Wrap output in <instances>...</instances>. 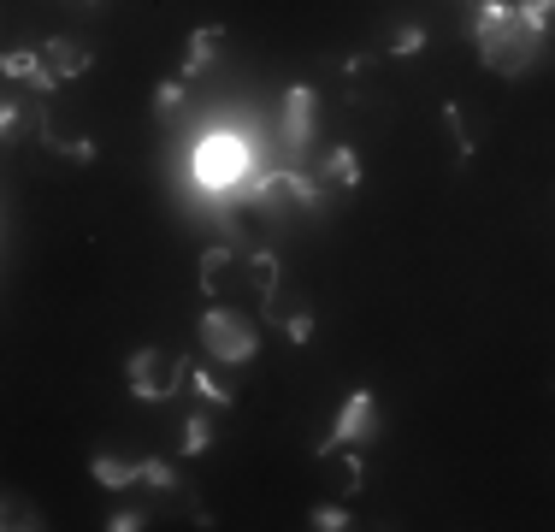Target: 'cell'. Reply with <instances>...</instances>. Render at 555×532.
<instances>
[{
    "instance_id": "obj_1",
    "label": "cell",
    "mask_w": 555,
    "mask_h": 532,
    "mask_svg": "<svg viewBox=\"0 0 555 532\" xmlns=\"http://www.w3.org/2000/svg\"><path fill=\"white\" fill-rule=\"evenodd\" d=\"M538 42H544V24L520 0H485V12H479V60L491 71L520 77V71L532 66Z\"/></svg>"
},
{
    "instance_id": "obj_2",
    "label": "cell",
    "mask_w": 555,
    "mask_h": 532,
    "mask_svg": "<svg viewBox=\"0 0 555 532\" xmlns=\"http://www.w3.org/2000/svg\"><path fill=\"white\" fill-rule=\"evenodd\" d=\"M248 166H254V154H248V142L243 136H231V131H213V136H201V148H195V184L201 190H237L248 178Z\"/></svg>"
},
{
    "instance_id": "obj_3",
    "label": "cell",
    "mask_w": 555,
    "mask_h": 532,
    "mask_svg": "<svg viewBox=\"0 0 555 532\" xmlns=\"http://www.w3.org/2000/svg\"><path fill=\"white\" fill-rule=\"evenodd\" d=\"M254 326H248V314H237V308H213L207 320H201V349L213 355V361H248L254 355Z\"/></svg>"
},
{
    "instance_id": "obj_4",
    "label": "cell",
    "mask_w": 555,
    "mask_h": 532,
    "mask_svg": "<svg viewBox=\"0 0 555 532\" xmlns=\"http://www.w3.org/2000/svg\"><path fill=\"white\" fill-rule=\"evenodd\" d=\"M124 373H130V391L148 397V402H166L189 379V367L178 361V355H166V349H142V355H130Z\"/></svg>"
},
{
    "instance_id": "obj_5",
    "label": "cell",
    "mask_w": 555,
    "mask_h": 532,
    "mask_svg": "<svg viewBox=\"0 0 555 532\" xmlns=\"http://www.w3.org/2000/svg\"><path fill=\"white\" fill-rule=\"evenodd\" d=\"M372 432H378V402L361 391V397H349L343 420H337V432L319 444V456H331V450H343V444H361V438H372Z\"/></svg>"
},
{
    "instance_id": "obj_6",
    "label": "cell",
    "mask_w": 555,
    "mask_h": 532,
    "mask_svg": "<svg viewBox=\"0 0 555 532\" xmlns=\"http://www.w3.org/2000/svg\"><path fill=\"white\" fill-rule=\"evenodd\" d=\"M6 77H12V83H36L42 95H54V83H60L42 48H36V54H6Z\"/></svg>"
},
{
    "instance_id": "obj_7",
    "label": "cell",
    "mask_w": 555,
    "mask_h": 532,
    "mask_svg": "<svg viewBox=\"0 0 555 532\" xmlns=\"http://www.w3.org/2000/svg\"><path fill=\"white\" fill-rule=\"evenodd\" d=\"M313 136V89H290V113H284V142L308 148Z\"/></svg>"
},
{
    "instance_id": "obj_8",
    "label": "cell",
    "mask_w": 555,
    "mask_h": 532,
    "mask_svg": "<svg viewBox=\"0 0 555 532\" xmlns=\"http://www.w3.org/2000/svg\"><path fill=\"white\" fill-rule=\"evenodd\" d=\"M42 54H48V66H54V77H77V71H89V60H95V54H89V48H77V42H48V48H42Z\"/></svg>"
},
{
    "instance_id": "obj_9",
    "label": "cell",
    "mask_w": 555,
    "mask_h": 532,
    "mask_svg": "<svg viewBox=\"0 0 555 532\" xmlns=\"http://www.w3.org/2000/svg\"><path fill=\"white\" fill-rule=\"evenodd\" d=\"M225 278H231V249H207L201 255V290L207 296H225Z\"/></svg>"
},
{
    "instance_id": "obj_10",
    "label": "cell",
    "mask_w": 555,
    "mask_h": 532,
    "mask_svg": "<svg viewBox=\"0 0 555 532\" xmlns=\"http://www.w3.org/2000/svg\"><path fill=\"white\" fill-rule=\"evenodd\" d=\"M95 479H101V485H113V491H124V485H136V479H142V467L113 462V456H95Z\"/></svg>"
},
{
    "instance_id": "obj_11",
    "label": "cell",
    "mask_w": 555,
    "mask_h": 532,
    "mask_svg": "<svg viewBox=\"0 0 555 532\" xmlns=\"http://www.w3.org/2000/svg\"><path fill=\"white\" fill-rule=\"evenodd\" d=\"M361 485H367V462L361 456H337V491H361Z\"/></svg>"
},
{
    "instance_id": "obj_12",
    "label": "cell",
    "mask_w": 555,
    "mask_h": 532,
    "mask_svg": "<svg viewBox=\"0 0 555 532\" xmlns=\"http://www.w3.org/2000/svg\"><path fill=\"white\" fill-rule=\"evenodd\" d=\"M219 42H225V30H195V42H189V71H201V66H207Z\"/></svg>"
},
{
    "instance_id": "obj_13",
    "label": "cell",
    "mask_w": 555,
    "mask_h": 532,
    "mask_svg": "<svg viewBox=\"0 0 555 532\" xmlns=\"http://www.w3.org/2000/svg\"><path fill=\"white\" fill-rule=\"evenodd\" d=\"M189 385H195L207 402H231V385H225V379H213V373H189Z\"/></svg>"
},
{
    "instance_id": "obj_14",
    "label": "cell",
    "mask_w": 555,
    "mask_h": 532,
    "mask_svg": "<svg viewBox=\"0 0 555 532\" xmlns=\"http://www.w3.org/2000/svg\"><path fill=\"white\" fill-rule=\"evenodd\" d=\"M331 178H337V184H355V178H361V166H355V154H349V148H337V154H331Z\"/></svg>"
},
{
    "instance_id": "obj_15",
    "label": "cell",
    "mask_w": 555,
    "mask_h": 532,
    "mask_svg": "<svg viewBox=\"0 0 555 532\" xmlns=\"http://www.w3.org/2000/svg\"><path fill=\"white\" fill-rule=\"evenodd\" d=\"M154 107H160V119H172V113L184 107V83H160V101H154Z\"/></svg>"
},
{
    "instance_id": "obj_16",
    "label": "cell",
    "mask_w": 555,
    "mask_h": 532,
    "mask_svg": "<svg viewBox=\"0 0 555 532\" xmlns=\"http://www.w3.org/2000/svg\"><path fill=\"white\" fill-rule=\"evenodd\" d=\"M313 527H325V532H343V527H349V515H343L337 503H325V509H313Z\"/></svg>"
},
{
    "instance_id": "obj_17",
    "label": "cell",
    "mask_w": 555,
    "mask_h": 532,
    "mask_svg": "<svg viewBox=\"0 0 555 532\" xmlns=\"http://www.w3.org/2000/svg\"><path fill=\"white\" fill-rule=\"evenodd\" d=\"M189 432H184V450L189 456H195V450H207V438H213V432H207V420H201V414H195V420H184Z\"/></svg>"
},
{
    "instance_id": "obj_18",
    "label": "cell",
    "mask_w": 555,
    "mask_h": 532,
    "mask_svg": "<svg viewBox=\"0 0 555 532\" xmlns=\"http://www.w3.org/2000/svg\"><path fill=\"white\" fill-rule=\"evenodd\" d=\"M142 479H148V485H160V491H172V485H178V473H172L166 462H142Z\"/></svg>"
},
{
    "instance_id": "obj_19",
    "label": "cell",
    "mask_w": 555,
    "mask_h": 532,
    "mask_svg": "<svg viewBox=\"0 0 555 532\" xmlns=\"http://www.w3.org/2000/svg\"><path fill=\"white\" fill-rule=\"evenodd\" d=\"M426 48V30L414 24V30H396V54H420Z\"/></svg>"
},
{
    "instance_id": "obj_20",
    "label": "cell",
    "mask_w": 555,
    "mask_h": 532,
    "mask_svg": "<svg viewBox=\"0 0 555 532\" xmlns=\"http://www.w3.org/2000/svg\"><path fill=\"white\" fill-rule=\"evenodd\" d=\"M6 515H12L6 527H42V515H30V509H24L18 497H6Z\"/></svg>"
},
{
    "instance_id": "obj_21",
    "label": "cell",
    "mask_w": 555,
    "mask_h": 532,
    "mask_svg": "<svg viewBox=\"0 0 555 532\" xmlns=\"http://www.w3.org/2000/svg\"><path fill=\"white\" fill-rule=\"evenodd\" d=\"M520 6H526V12H532L538 24H550V12H555V0H520Z\"/></svg>"
},
{
    "instance_id": "obj_22",
    "label": "cell",
    "mask_w": 555,
    "mask_h": 532,
    "mask_svg": "<svg viewBox=\"0 0 555 532\" xmlns=\"http://www.w3.org/2000/svg\"><path fill=\"white\" fill-rule=\"evenodd\" d=\"M290 337H296V343H308V337H313V320H308V314H296V320H290Z\"/></svg>"
}]
</instances>
